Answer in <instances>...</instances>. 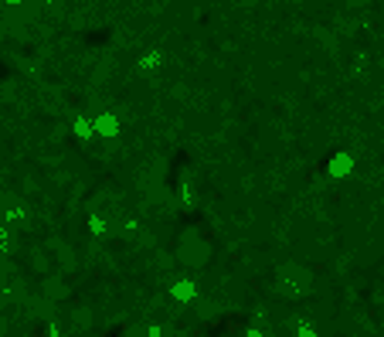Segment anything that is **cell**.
<instances>
[{"mask_svg":"<svg viewBox=\"0 0 384 337\" xmlns=\"http://www.w3.org/2000/svg\"><path fill=\"white\" fill-rule=\"evenodd\" d=\"M184 0H0V38L48 41L61 31L109 24L116 48L147 52V38L164 31Z\"/></svg>","mask_w":384,"mask_h":337,"instance_id":"1","label":"cell"},{"mask_svg":"<svg viewBox=\"0 0 384 337\" xmlns=\"http://www.w3.org/2000/svg\"><path fill=\"white\" fill-rule=\"evenodd\" d=\"M275 293L286 300H303L313 293V269L299 266V263H282L275 269Z\"/></svg>","mask_w":384,"mask_h":337,"instance_id":"2","label":"cell"},{"mask_svg":"<svg viewBox=\"0 0 384 337\" xmlns=\"http://www.w3.org/2000/svg\"><path fill=\"white\" fill-rule=\"evenodd\" d=\"M177 256H180L184 266H204V263H208V242L187 235V238L180 242V252H177Z\"/></svg>","mask_w":384,"mask_h":337,"instance_id":"3","label":"cell"},{"mask_svg":"<svg viewBox=\"0 0 384 337\" xmlns=\"http://www.w3.org/2000/svg\"><path fill=\"white\" fill-rule=\"evenodd\" d=\"M296 337H317V334H313V331H299Z\"/></svg>","mask_w":384,"mask_h":337,"instance_id":"4","label":"cell"}]
</instances>
